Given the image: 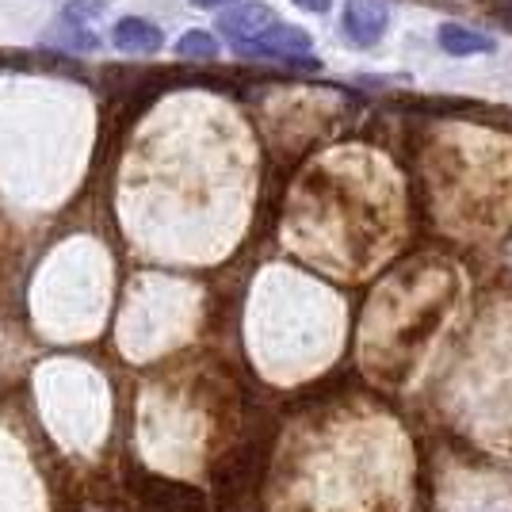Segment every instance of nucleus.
<instances>
[{"instance_id":"1","label":"nucleus","mask_w":512,"mask_h":512,"mask_svg":"<svg viewBox=\"0 0 512 512\" xmlns=\"http://www.w3.org/2000/svg\"><path fill=\"white\" fill-rule=\"evenodd\" d=\"M138 490H142V505L150 512H207V497L184 486V482H172V478H138Z\"/></svg>"},{"instance_id":"2","label":"nucleus","mask_w":512,"mask_h":512,"mask_svg":"<svg viewBox=\"0 0 512 512\" xmlns=\"http://www.w3.org/2000/svg\"><path fill=\"white\" fill-rule=\"evenodd\" d=\"M272 23H276V12L268 4H234V8H222L218 31L226 35V43L234 50H241V46L256 43Z\"/></svg>"},{"instance_id":"3","label":"nucleus","mask_w":512,"mask_h":512,"mask_svg":"<svg viewBox=\"0 0 512 512\" xmlns=\"http://www.w3.org/2000/svg\"><path fill=\"white\" fill-rule=\"evenodd\" d=\"M341 27L348 43L360 46V50H371L386 31V4L383 0H344Z\"/></svg>"},{"instance_id":"4","label":"nucleus","mask_w":512,"mask_h":512,"mask_svg":"<svg viewBox=\"0 0 512 512\" xmlns=\"http://www.w3.org/2000/svg\"><path fill=\"white\" fill-rule=\"evenodd\" d=\"M241 58H276V62H283V58H291V54H310V35L302 31V27H291V23H272L256 43L241 46L237 50Z\"/></svg>"},{"instance_id":"5","label":"nucleus","mask_w":512,"mask_h":512,"mask_svg":"<svg viewBox=\"0 0 512 512\" xmlns=\"http://www.w3.org/2000/svg\"><path fill=\"white\" fill-rule=\"evenodd\" d=\"M111 43L119 46L123 54H157L165 46V31L153 20H142V16H123L111 31Z\"/></svg>"},{"instance_id":"6","label":"nucleus","mask_w":512,"mask_h":512,"mask_svg":"<svg viewBox=\"0 0 512 512\" xmlns=\"http://www.w3.org/2000/svg\"><path fill=\"white\" fill-rule=\"evenodd\" d=\"M256 467H260V463H256V455L249 448L226 455V459L218 463V470H214V482H218L222 497H237V493L253 490L256 474H260Z\"/></svg>"},{"instance_id":"7","label":"nucleus","mask_w":512,"mask_h":512,"mask_svg":"<svg viewBox=\"0 0 512 512\" xmlns=\"http://www.w3.org/2000/svg\"><path fill=\"white\" fill-rule=\"evenodd\" d=\"M436 43H440V50H448L451 58H470V54H493L497 50L490 35H482L474 27H463V23H444L436 31Z\"/></svg>"},{"instance_id":"8","label":"nucleus","mask_w":512,"mask_h":512,"mask_svg":"<svg viewBox=\"0 0 512 512\" xmlns=\"http://www.w3.org/2000/svg\"><path fill=\"white\" fill-rule=\"evenodd\" d=\"M46 43H54V46H62V50H73V54H92L96 46H100V39L88 31L85 23H77V20H58L54 23V31L46 35Z\"/></svg>"},{"instance_id":"9","label":"nucleus","mask_w":512,"mask_h":512,"mask_svg":"<svg viewBox=\"0 0 512 512\" xmlns=\"http://www.w3.org/2000/svg\"><path fill=\"white\" fill-rule=\"evenodd\" d=\"M176 54L188 58V62H192V58L195 62H214V58H218V39H214L211 31H199V27H195V31H188V35L176 43Z\"/></svg>"},{"instance_id":"10","label":"nucleus","mask_w":512,"mask_h":512,"mask_svg":"<svg viewBox=\"0 0 512 512\" xmlns=\"http://www.w3.org/2000/svg\"><path fill=\"white\" fill-rule=\"evenodd\" d=\"M62 16L65 20H77V23L96 20V16H104V0H69Z\"/></svg>"},{"instance_id":"11","label":"nucleus","mask_w":512,"mask_h":512,"mask_svg":"<svg viewBox=\"0 0 512 512\" xmlns=\"http://www.w3.org/2000/svg\"><path fill=\"white\" fill-rule=\"evenodd\" d=\"M302 12H314V16H325L333 8V0H295Z\"/></svg>"},{"instance_id":"12","label":"nucleus","mask_w":512,"mask_h":512,"mask_svg":"<svg viewBox=\"0 0 512 512\" xmlns=\"http://www.w3.org/2000/svg\"><path fill=\"white\" fill-rule=\"evenodd\" d=\"M497 20H501V23H505V27L512 31V0H505V4L497 8Z\"/></svg>"},{"instance_id":"13","label":"nucleus","mask_w":512,"mask_h":512,"mask_svg":"<svg viewBox=\"0 0 512 512\" xmlns=\"http://www.w3.org/2000/svg\"><path fill=\"white\" fill-rule=\"evenodd\" d=\"M195 8H230L234 0H192Z\"/></svg>"}]
</instances>
